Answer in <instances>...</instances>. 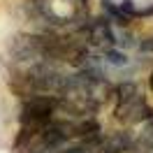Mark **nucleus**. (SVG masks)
I'll list each match as a JSON object with an SVG mask.
<instances>
[{"label":"nucleus","mask_w":153,"mask_h":153,"mask_svg":"<svg viewBox=\"0 0 153 153\" xmlns=\"http://www.w3.org/2000/svg\"><path fill=\"white\" fill-rule=\"evenodd\" d=\"M114 97H116V105H114V118L121 121L123 125H137L142 121H149L153 116L151 107L146 105L142 91L125 81L114 91Z\"/></svg>","instance_id":"nucleus-1"},{"label":"nucleus","mask_w":153,"mask_h":153,"mask_svg":"<svg viewBox=\"0 0 153 153\" xmlns=\"http://www.w3.org/2000/svg\"><path fill=\"white\" fill-rule=\"evenodd\" d=\"M60 100L51 95H28L21 107V128H39V125L51 123L58 116Z\"/></svg>","instance_id":"nucleus-2"},{"label":"nucleus","mask_w":153,"mask_h":153,"mask_svg":"<svg viewBox=\"0 0 153 153\" xmlns=\"http://www.w3.org/2000/svg\"><path fill=\"white\" fill-rule=\"evenodd\" d=\"M86 39L93 44V47H97L100 51L114 49V35H111L109 21H105V19L91 21V23L86 26Z\"/></svg>","instance_id":"nucleus-3"},{"label":"nucleus","mask_w":153,"mask_h":153,"mask_svg":"<svg viewBox=\"0 0 153 153\" xmlns=\"http://www.w3.org/2000/svg\"><path fill=\"white\" fill-rule=\"evenodd\" d=\"M137 149L144 153H153V121H149L146 128L142 130L139 139H137Z\"/></svg>","instance_id":"nucleus-4"},{"label":"nucleus","mask_w":153,"mask_h":153,"mask_svg":"<svg viewBox=\"0 0 153 153\" xmlns=\"http://www.w3.org/2000/svg\"><path fill=\"white\" fill-rule=\"evenodd\" d=\"M139 47H142V51H149V53H151V51H153V35H149L146 39H142Z\"/></svg>","instance_id":"nucleus-5"},{"label":"nucleus","mask_w":153,"mask_h":153,"mask_svg":"<svg viewBox=\"0 0 153 153\" xmlns=\"http://www.w3.org/2000/svg\"><path fill=\"white\" fill-rule=\"evenodd\" d=\"M151 88H153V74H151Z\"/></svg>","instance_id":"nucleus-6"}]
</instances>
